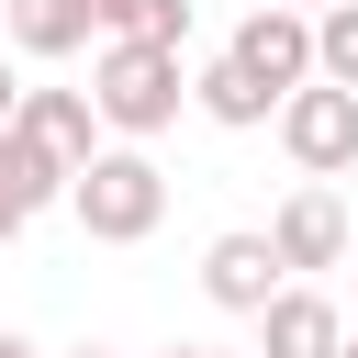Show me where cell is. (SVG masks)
I'll return each mask as SVG.
<instances>
[{
    "label": "cell",
    "instance_id": "8",
    "mask_svg": "<svg viewBox=\"0 0 358 358\" xmlns=\"http://www.w3.org/2000/svg\"><path fill=\"white\" fill-rule=\"evenodd\" d=\"M336 347H347V324H336L324 291H280L257 313V358H336Z\"/></svg>",
    "mask_w": 358,
    "mask_h": 358
},
{
    "label": "cell",
    "instance_id": "4",
    "mask_svg": "<svg viewBox=\"0 0 358 358\" xmlns=\"http://www.w3.org/2000/svg\"><path fill=\"white\" fill-rule=\"evenodd\" d=\"M268 101H291V90H313V22L302 11H280V0H257L246 22H235V45H224Z\"/></svg>",
    "mask_w": 358,
    "mask_h": 358
},
{
    "label": "cell",
    "instance_id": "3",
    "mask_svg": "<svg viewBox=\"0 0 358 358\" xmlns=\"http://www.w3.org/2000/svg\"><path fill=\"white\" fill-rule=\"evenodd\" d=\"M280 145H291V168H302L313 190H324V179H347V168H358V101H347V90H324V78H313V90H291V101H280Z\"/></svg>",
    "mask_w": 358,
    "mask_h": 358
},
{
    "label": "cell",
    "instance_id": "5",
    "mask_svg": "<svg viewBox=\"0 0 358 358\" xmlns=\"http://www.w3.org/2000/svg\"><path fill=\"white\" fill-rule=\"evenodd\" d=\"M11 134L22 145H45L67 179L101 157V112H90V90H22V112H11Z\"/></svg>",
    "mask_w": 358,
    "mask_h": 358
},
{
    "label": "cell",
    "instance_id": "14",
    "mask_svg": "<svg viewBox=\"0 0 358 358\" xmlns=\"http://www.w3.org/2000/svg\"><path fill=\"white\" fill-rule=\"evenodd\" d=\"M11 112H22V78H11V67H0V134H11Z\"/></svg>",
    "mask_w": 358,
    "mask_h": 358
},
{
    "label": "cell",
    "instance_id": "15",
    "mask_svg": "<svg viewBox=\"0 0 358 358\" xmlns=\"http://www.w3.org/2000/svg\"><path fill=\"white\" fill-rule=\"evenodd\" d=\"M280 11H302V22H313V11H336V0H280Z\"/></svg>",
    "mask_w": 358,
    "mask_h": 358
},
{
    "label": "cell",
    "instance_id": "19",
    "mask_svg": "<svg viewBox=\"0 0 358 358\" xmlns=\"http://www.w3.org/2000/svg\"><path fill=\"white\" fill-rule=\"evenodd\" d=\"M0 34H11V11H0Z\"/></svg>",
    "mask_w": 358,
    "mask_h": 358
},
{
    "label": "cell",
    "instance_id": "7",
    "mask_svg": "<svg viewBox=\"0 0 358 358\" xmlns=\"http://www.w3.org/2000/svg\"><path fill=\"white\" fill-rule=\"evenodd\" d=\"M201 291H213L224 313H268V302H280V257H268V235H213V246H201Z\"/></svg>",
    "mask_w": 358,
    "mask_h": 358
},
{
    "label": "cell",
    "instance_id": "13",
    "mask_svg": "<svg viewBox=\"0 0 358 358\" xmlns=\"http://www.w3.org/2000/svg\"><path fill=\"white\" fill-rule=\"evenodd\" d=\"M313 78L358 101V0H336V11H313Z\"/></svg>",
    "mask_w": 358,
    "mask_h": 358
},
{
    "label": "cell",
    "instance_id": "16",
    "mask_svg": "<svg viewBox=\"0 0 358 358\" xmlns=\"http://www.w3.org/2000/svg\"><path fill=\"white\" fill-rule=\"evenodd\" d=\"M168 358H235V347H168Z\"/></svg>",
    "mask_w": 358,
    "mask_h": 358
},
{
    "label": "cell",
    "instance_id": "10",
    "mask_svg": "<svg viewBox=\"0 0 358 358\" xmlns=\"http://www.w3.org/2000/svg\"><path fill=\"white\" fill-rule=\"evenodd\" d=\"M0 11H11V45H22V56H45V67H56V56H78V45L101 34V22H90V0H0Z\"/></svg>",
    "mask_w": 358,
    "mask_h": 358
},
{
    "label": "cell",
    "instance_id": "9",
    "mask_svg": "<svg viewBox=\"0 0 358 358\" xmlns=\"http://www.w3.org/2000/svg\"><path fill=\"white\" fill-rule=\"evenodd\" d=\"M190 101H201V112H213L224 134H257V123H280V101H268V90H257V78L235 67V56H213V67H190Z\"/></svg>",
    "mask_w": 358,
    "mask_h": 358
},
{
    "label": "cell",
    "instance_id": "18",
    "mask_svg": "<svg viewBox=\"0 0 358 358\" xmlns=\"http://www.w3.org/2000/svg\"><path fill=\"white\" fill-rule=\"evenodd\" d=\"M336 358H358V336H347V347H336Z\"/></svg>",
    "mask_w": 358,
    "mask_h": 358
},
{
    "label": "cell",
    "instance_id": "20",
    "mask_svg": "<svg viewBox=\"0 0 358 358\" xmlns=\"http://www.w3.org/2000/svg\"><path fill=\"white\" fill-rule=\"evenodd\" d=\"M78 358H101V347H78Z\"/></svg>",
    "mask_w": 358,
    "mask_h": 358
},
{
    "label": "cell",
    "instance_id": "12",
    "mask_svg": "<svg viewBox=\"0 0 358 358\" xmlns=\"http://www.w3.org/2000/svg\"><path fill=\"white\" fill-rule=\"evenodd\" d=\"M90 22H101V45H190V0H90Z\"/></svg>",
    "mask_w": 358,
    "mask_h": 358
},
{
    "label": "cell",
    "instance_id": "6",
    "mask_svg": "<svg viewBox=\"0 0 358 358\" xmlns=\"http://www.w3.org/2000/svg\"><path fill=\"white\" fill-rule=\"evenodd\" d=\"M268 257H280V268H336V257H347V201L302 179V190L268 213Z\"/></svg>",
    "mask_w": 358,
    "mask_h": 358
},
{
    "label": "cell",
    "instance_id": "11",
    "mask_svg": "<svg viewBox=\"0 0 358 358\" xmlns=\"http://www.w3.org/2000/svg\"><path fill=\"white\" fill-rule=\"evenodd\" d=\"M45 201H67V168H56L45 145H22V134H0V224H34Z\"/></svg>",
    "mask_w": 358,
    "mask_h": 358
},
{
    "label": "cell",
    "instance_id": "17",
    "mask_svg": "<svg viewBox=\"0 0 358 358\" xmlns=\"http://www.w3.org/2000/svg\"><path fill=\"white\" fill-rule=\"evenodd\" d=\"M0 358H34V347H22V336H0Z\"/></svg>",
    "mask_w": 358,
    "mask_h": 358
},
{
    "label": "cell",
    "instance_id": "1",
    "mask_svg": "<svg viewBox=\"0 0 358 358\" xmlns=\"http://www.w3.org/2000/svg\"><path fill=\"white\" fill-rule=\"evenodd\" d=\"M67 213H78L90 246H145L157 213H168V168H157L145 145H101V157L67 179Z\"/></svg>",
    "mask_w": 358,
    "mask_h": 358
},
{
    "label": "cell",
    "instance_id": "2",
    "mask_svg": "<svg viewBox=\"0 0 358 358\" xmlns=\"http://www.w3.org/2000/svg\"><path fill=\"white\" fill-rule=\"evenodd\" d=\"M179 101H190V78H179V56H168V45H101V56H90V112H101L123 145L168 134V123H179Z\"/></svg>",
    "mask_w": 358,
    "mask_h": 358
}]
</instances>
